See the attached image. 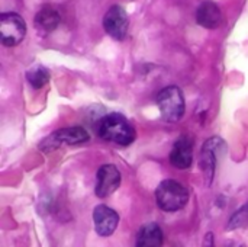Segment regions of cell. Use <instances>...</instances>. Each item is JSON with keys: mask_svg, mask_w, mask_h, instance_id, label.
<instances>
[{"mask_svg": "<svg viewBox=\"0 0 248 247\" xmlns=\"http://www.w3.org/2000/svg\"><path fill=\"white\" fill-rule=\"evenodd\" d=\"M97 132L103 140L122 147H128L135 140V130L132 124L126 116L118 112L105 115L97 124Z\"/></svg>", "mask_w": 248, "mask_h": 247, "instance_id": "1", "label": "cell"}, {"mask_svg": "<svg viewBox=\"0 0 248 247\" xmlns=\"http://www.w3.org/2000/svg\"><path fill=\"white\" fill-rule=\"evenodd\" d=\"M158 207L166 213H176L185 208L189 201V191L177 181H163L155 189Z\"/></svg>", "mask_w": 248, "mask_h": 247, "instance_id": "2", "label": "cell"}, {"mask_svg": "<svg viewBox=\"0 0 248 247\" xmlns=\"http://www.w3.org/2000/svg\"><path fill=\"white\" fill-rule=\"evenodd\" d=\"M157 105L167 122H177L185 115V98L177 86L164 87L157 96Z\"/></svg>", "mask_w": 248, "mask_h": 247, "instance_id": "3", "label": "cell"}, {"mask_svg": "<svg viewBox=\"0 0 248 247\" xmlns=\"http://www.w3.org/2000/svg\"><path fill=\"white\" fill-rule=\"evenodd\" d=\"M26 36V23L20 15L6 12L0 16V39L4 47H15Z\"/></svg>", "mask_w": 248, "mask_h": 247, "instance_id": "4", "label": "cell"}, {"mask_svg": "<svg viewBox=\"0 0 248 247\" xmlns=\"http://www.w3.org/2000/svg\"><path fill=\"white\" fill-rule=\"evenodd\" d=\"M90 135L83 127H68V128H61L55 132H52L48 138H45L41 144L39 148L45 153H49L60 147L61 144L67 146H77L89 141Z\"/></svg>", "mask_w": 248, "mask_h": 247, "instance_id": "5", "label": "cell"}, {"mask_svg": "<svg viewBox=\"0 0 248 247\" xmlns=\"http://www.w3.org/2000/svg\"><path fill=\"white\" fill-rule=\"evenodd\" d=\"M225 150H227V144L219 137H212L203 144L202 151H201V167H202L206 185L212 183L218 157L219 154H224Z\"/></svg>", "mask_w": 248, "mask_h": 247, "instance_id": "6", "label": "cell"}, {"mask_svg": "<svg viewBox=\"0 0 248 247\" xmlns=\"http://www.w3.org/2000/svg\"><path fill=\"white\" fill-rule=\"evenodd\" d=\"M103 28L108 35L116 41H124L128 33L129 19L128 13L122 6H112L103 16Z\"/></svg>", "mask_w": 248, "mask_h": 247, "instance_id": "7", "label": "cell"}, {"mask_svg": "<svg viewBox=\"0 0 248 247\" xmlns=\"http://www.w3.org/2000/svg\"><path fill=\"white\" fill-rule=\"evenodd\" d=\"M97 182H96V195L99 198H106L112 195L121 186V172L115 165H103L97 170Z\"/></svg>", "mask_w": 248, "mask_h": 247, "instance_id": "8", "label": "cell"}, {"mask_svg": "<svg viewBox=\"0 0 248 247\" xmlns=\"http://www.w3.org/2000/svg\"><path fill=\"white\" fill-rule=\"evenodd\" d=\"M93 223L96 233L102 237L112 236L119 224V214L108 205H97L93 211Z\"/></svg>", "mask_w": 248, "mask_h": 247, "instance_id": "9", "label": "cell"}, {"mask_svg": "<svg viewBox=\"0 0 248 247\" xmlns=\"http://www.w3.org/2000/svg\"><path fill=\"white\" fill-rule=\"evenodd\" d=\"M170 163L177 169H189L193 163V140L183 134L176 140L170 153Z\"/></svg>", "mask_w": 248, "mask_h": 247, "instance_id": "10", "label": "cell"}, {"mask_svg": "<svg viewBox=\"0 0 248 247\" xmlns=\"http://www.w3.org/2000/svg\"><path fill=\"white\" fill-rule=\"evenodd\" d=\"M196 22L206 29H217L224 23V15L214 1H203L196 10Z\"/></svg>", "mask_w": 248, "mask_h": 247, "instance_id": "11", "label": "cell"}, {"mask_svg": "<svg viewBox=\"0 0 248 247\" xmlns=\"http://www.w3.org/2000/svg\"><path fill=\"white\" fill-rule=\"evenodd\" d=\"M60 22H61V15L58 13L57 9L51 6H44L35 15V19H33L35 28L38 29L41 35H48L52 31H55Z\"/></svg>", "mask_w": 248, "mask_h": 247, "instance_id": "12", "label": "cell"}, {"mask_svg": "<svg viewBox=\"0 0 248 247\" xmlns=\"http://www.w3.org/2000/svg\"><path fill=\"white\" fill-rule=\"evenodd\" d=\"M164 243V234L158 224L150 223L140 229L137 234L138 247H158Z\"/></svg>", "mask_w": 248, "mask_h": 247, "instance_id": "13", "label": "cell"}, {"mask_svg": "<svg viewBox=\"0 0 248 247\" xmlns=\"http://www.w3.org/2000/svg\"><path fill=\"white\" fill-rule=\"evenodd\" d=\"M49 71L44 67V66H32L28 71H26V79L29 82V84L33 89H41L44 87L48 82H49Z\"/></svg>", "mask_w": 248, "mask_h": 247, "instance_id": "14", "label": "cell"}, {"mask_svg": "<svg viewBox=\"0 0 248 247\" xmlns=\"http://www.w3.org/2000/svg\"><path fill=\"white\" fill-rule=\"evenodd\" d=\"M248 226V205L240 208L230 220L228 223V230H237V229H244Z\"/></svg>", "mask_w": 248, "mask_h": 247, "instance_id": "15", "label": "cell"}]
</instances>
